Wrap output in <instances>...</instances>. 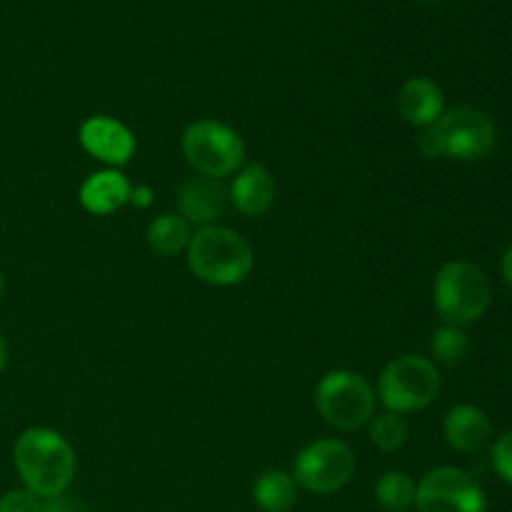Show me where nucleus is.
Returning a JSON list of instances; mask_svg holds the SVG:
<instances>
[{"label":"nucleus","mask_w":512,"mask_h":512,"mask_svg":"<svg viewBox=\"0 0 512 512\" xmlns=\"http://www.w3.org/2000/svg\"><path fill=\"white\" fill-rule=\"evenodd\" d=\"M418 485L403 470H390L375 483V500L385 512H405L415 505Z\"/></svg>","instance_id":"obj_18"},{"label":"nucleus","mask_w":512,"mask_h":512,"mask_svg":"<svg viewBox=\"0 0 512 512\" xmlns=\"http://www.w3.org/2000/svg\"><path fill=\"white\" fill-rule=\"evenodd\" d=\"M0 512H43V500L30 490H10L0 498Z\"/></svg>","instance_id":"obj_21"},{"label":"nucleus","mask_w":512,"mask_h":512,"mask_svg":"<svg viewBox=\"0 0 512 512\" xmlns=\"http://www.w3.org/2000/svg\"><path fill=\"white\" fill-rule=\"evenodd\" d=\"M43 512H85V510L78 500L68 498V495H58V498L45 500Z\"/></svg>","instance_id":"obj_23"},{"label":"nucleus","mask_w":512,"mask_h":512,"mask_svg":"<svg viewBox=\"0 0 512 512\" xmlns=\"http://www.w3.org/2000/svg\"><path fill=\"white\" fill-rule=\"evenodd\" d=\"M375 395L390 413H415L435 403L440 395V373L433 360L400 355L383 368Z\"/></svg>","instance_id":"obj_6"},{"label":"nucleus","mask_w":512,"mask_h":512,"mask_svg":"<svg viewBox=\"0 0 512 512\" xmlns=\"http://www.w3.org/2000/svg\"><path fill=\"white\" fill-rule=\"evenodd\" d=\"M445 440L458 453H480L493 438V423L475 405H458L445 415Z\"/></svg>","instance_id":"obj_14"},{"label":"nucleus","mask_w":512,"mask_h":512,"mask_svg":"<svg viewBox=\"0 0 512 512\" xmlns=\"http://www.w3.org/2000/svg\"><path fill=\"white\" fill-rule=\"evenodd\" d=\"M375 388L353 370H330L315 388L320 418L338 430H358L375 415Z\"/></svg>","instance_id":"obj_7"},{"label":"nucleus","mask_w":512,"mask_h":512,"mask_svg":"<svg viewBox=\"0 0 512 512\" xmlns=\"http://www.w3.org/2000/svg\"><path fill=\"white\" fill-rule=\"evenodd\" d=\"M253 500L263 512H288L298 503V483L283 470H268L253 485Z\"/></svg>","instance_id":"obj_17"},{"label":"nucleus","mask_w":512,"mask_h":512,"mask_svg":"<svg viewBox=\"0 0 512 512\" xmlns=\"http://www.w3.org/2000/svg\"><path fill=\"white\" fill-rule=\"evenodd\" d=\"M188 268L200 283L215 285V288H230L238 285L253 273L255 255L248 240L235 230L223 225H208L198 228L190 238Z\"/></svg>","instance_id":"obj_2"},{"label":"nucleus","mask_w":512,"mask_h":512,"mask_svg":"<svg viewBox=\"0 0 512 512\" xmlns=\"http://www.w3.org/2000/svg\"><path fill=\"white\" fill-rule=\"evenodd\" d=\"M130 203L135 208H148L153 203V190H150V185H135L133 193H130Z\"/></svg>","instance_id":"obj_24"},{"label":"nucleus","mask_w":512,"mask_h":512,"mask_svg":"<svg viewBox=\"0 0 512 512\" xmlns=\"http://www.w3.org/2000/svg\"><path fill=\"white\" fill-rule=\"evenodd\" d=\"M185 160L203 178L223 180L245 165V143L230 125L203 118L190 123L180 138Z\"/></svg>","instance_id":"obj_5"},{"label":"nucleus","mask_w":512,"mask_h":512,"mask_svg":"<svg viewBox=\"0 0 512 512\" xmlns=\"http://www.w3.org/2000/svg\"><path fill=\"white\" fill-rule=\"evenodd\" d=\"M13 460L25 490L40 500L65 495L78 470L73 445L50 428L25 430L15 443Z\"/></svg>","instance_id":"obj_1"},{"label":"nucleus","mask_w":512,"mask_h":512,"mask_svg":"<svg viewBox=\"0 0 512 512\" xmlns=\"http://www.w3.org/2000/svg\"><path fill=\"white\" fill-rule=\"evenodd\" d=\"M225 203H228V190H225L223 180L200 175V178L185 180L178 190L180 215L190 225H195V230L218 225V220L225 213Z\"/></svg>","instance_id":"obj_11"},{"label":"nucleus","mask_w":512,"mask_h":512,"mask_svg":"<svg viewBox=\"0 0 512 512\" xmlns=\"http://www.w3.org/2000/svg\"><path fill=\"white\" fill-rule=\"evenodd\" d=\"M430 348H433V355L438 363L460 365L468 358V333H465V328H460V325H443V328L435 330Z\"/></svg>","instance_id":"obj_20"},{"label":"nucleus","mask_w":512,"mask_h":512,"mask_svg":"<svg viewBox=\"0 0 512 512\" xmlns=\"http://www.w3.org/2000/svg\"><path fill=\"white\" fill-rule=\"evenodd\" d=\"M3 290H5V280H3V273H0V298H3Z\"/></svg>","instance_id":"obj_27"},{"label":"nucleus","mask_w":512,"mask_h":512,"mask_svg":"<svg viewBox=\"0 0 512 512\" xmlns=\"http://www.w3.org/2000/svg\"><path fill=\"white\" fill-rule=\"evenodd\" d=\"M148 245L153 253L163 258H173L188 250L190 238H193V225L180 213H163L150 220L148 225Z\"/></svg>","instance_id":"obj_16"},{"label":"nucleus","mask_w":512,"mask_h":512,"mask_svg":"<svg viewBox=\"0 0 512 512\" xmlns=\"http://www.w3.org/2000/svg\"><path fill=\"white\" fill-rule=\"evenodd\" d=\"M5 365H8V345H5V338L0 335V373L5 370Z\"/></svg>","instance_id":"obj_26"},{"label":"nucleus","mask_w":512,"mask_h":512,"mask_svg":"<svg viewBox=\"0 0 512 512\" xmlns=\"http://www.w3.org/2000/svg\"><path fill=\"white\" fill-rule=\"evenodd\" d=\"M230 203L245 218H263L275 203V178L260 163H250L235 173L233 185L228 190Z\"/></svg>","instance_id":"obj_12"},{"label":"nucleus","mask_w":512,"mask_h":512,"mask_svg":"<svg viewBox=\"0 0 512 512\" xmlns=\"http://www.w3.org/2000/svg\"><path fill=\"white\" fill-rule=\"evenodd\" d=\"M398 113L400 118L415 128H428L440 115L445 113L443 90L430 78H410L398 93Z\"/></svg>","instance_id":"obj_13"},{"label":"nucleus","mask_w":512,"mask_h":512,"mask_svg":"<svg viewBox=\"0 0 512 512\" xmlns=\"http://www.w3.org/2000/svg\"><path fill=\"white\" fill-rule=\"evenodd\" d=\"M80 145L88 155L105 163L108 168H120L135 153V135L128 125L110 115H93L78 130Z\"/></svg>","instance_id":"obj_10"},{"label":"nucleus","mask_w":512,"mask_h":512,"mask_svg":"<svg viewBox=\"0 0 512 512\" xmlns=\"http://www.w3.org/2000/svg\"><path fill=\"white\" fill-rule=\"evenodd\" d=\"M355 473V455L343 440H315L305 445L293 463V480L298 488L315 495L343 490Z\"/></svg>","instance_id":"obj_8"},{"label":"nucleus","mask_w":512,"mask_h":512,"mask_svg":"<svg viewBox=\"0 0 512 512\" xmlns=\"http://www.w3.org/2000/svg\"><path fill=\"white\" fill-rule=\"evenodd\" d=\"M493 468L505 483L512 485V430L500 435L493 445Z\"/></svg>","instance_id":"obj_22"},{"label":"nucleus","mask_w":512,"mask_h":512,"mask_svg":"<svg viewBox=\"0 0 512 512\" xmlns=\"http://www.w3.org/2000/svg\"><path fill=\"white\" fill-rule=\"evenodd\" d=\"M433 303L445 325L465 328L488 313L493 288L478 265L468 260H450L435 275Z\"/></svg>","instance_id":"obj_4"},{"label":"nucleus","mask_w":512,"mask_h":512,"mask_svg":"<svg viewBox=\"0 0 512 512\" xmlns=\"http://www.w3.org/2000/svg\"><path fill=\"white\" fill-rule=\"evenodd\" d=\"M500 273H503L505 285H508V290L512 293V245L503 253V260H500Z\"/></svg>","instance_id":"obj_25"},{"label":"nucleus","mask_w":512,"mask_h":512,"mask_svg":"<svg viewBox=\"0 0 512 512\" xmlns=\"http://www.w3.org/2000/svg\"><path fill=\"white\" fill-rule=\"evenodd\" d=\"M130 193H133L130 180L120 170L105 168L88 175L80 185V205L90 215H110L130 203Z\"/></svg>","instance_id":"obj_15"},{"label":"nucleus","mask_w":512,"mask_h":512,"mask_svg":"<svg viewBox=\"0 0 512 512\" xmlns=\"http://www.w3.org/2000/svg\"><path fill=\"white\" fill-rule=\"evenodd\" d=\"M493 145L495 125L483 110L470 105L445 110L418 138V150L425 158L478 160L488 155Z\"/></svg>","instance_id":"obj_3"},{"label":"nucleus","mask_w":512,"mask_h":512,"mask_svg":"<svg viewBox=\"0 0 512 512\" xmlns=\"http://www.w3.org/2000/svg\"><path fill=\"white\" fill-rule=\"evenodd\" d=\"M405 440H408V423H405L403 415L390 413V410L373 415V420H370V443L375 448L383 450V453H395V450L403 448Z\"/></svg>","instance_id":"obj_19"},{"label":"nucleus","mask_w":512,"mask_h":512,"mask_svg":"<svg viewBox=\"0 0 512 512\" xmlns=\"http://www.w3.org/2000/svg\"><path fill=\"white\" fill-rule=\"evenodd\" d=\"M415 505L420 512H485L478 480L460 468L430 470L418 483Z\"/></svg>","instance_id":"obj_9"}]
</instances>
